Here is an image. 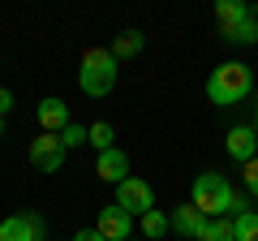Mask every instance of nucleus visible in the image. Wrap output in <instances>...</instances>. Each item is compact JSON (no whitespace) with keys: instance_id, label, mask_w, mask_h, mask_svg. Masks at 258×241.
Returning a JSON list of instances; mask_svg holds the SVG:
<instances>
[{"instance_id":"23","label":"nucleus","mask_w":258,"mask_h":241,"mask_svg":"<svg viewBox=\"0 0 258 241\" xmlns=\"http://www.w3.org/2000/svg\"><path fill=\"white\" fill-rule=\"evenodd\" d=\"M74 241H103V232H99V228H82Z\"/></svg>"},{"instance_id":"10","label":"nucleus","mask_w":258,"mask_h":241,"mask_svg":"<svg viewBox=\"0 0 258 241\" xmlns=\"http://www.w3.org/2000/svg\"><path fill=\"white\" fill-rule=\"evenodd\" d=\"M168 220H172V232H181V237H189V241H198V237H203V228H207V215L198 211L194 203L176 207V211L168 215Z\"/></svg>"},{"instance_id":"12","label":"nucleus","mask_w":258,"mask_h":241,"mask_svg":"<svg viewBox=\"0 0 258 241\" xmlns=\"http://www.w3.org/2000/svg\"><path fill=\"white\" fill-rule=\"evenodd\" d=\"M142 47H147V35H142V30H125V35L112 39V56H116V61H134Z\"/></svg>"},{"instance_id":"16","label":"nucleus","mask_w":258,"mask_h":241,"mask_svg":"<svg viewBox=\"0 0 258 241\" xmlns=\"http://www.w3.org/2000/svg\"><path fill=\"white\" fill-rule=\"evenodd\" d=\"M198 241H237V224H232V215H220V220H207L203 237Z\"/></svg>"},{"instance_id":"19","label":"nucleus","mask_w":258,"mask_h":241,"mask_svg":"<svg viewBox=\"0 0 258 241\" xmlns=\"http://www.w3.org/2000/svg\"><path fill=\"white\" fill-rule=\"evenodd\" d=\"M237 241H258V211H245V215H237Z\"/></svg>"},{"instance_id":"2","label":"nucleus","mask_w":258,"mask_h":241,"mask_svg":"<svg viewBox=\"0 0 258 241\" xmlns=\"http://www.w3.org/2000/svg\"><path fill=\"white\" fill-rule=\"evenodd\" d=\"M249 91H254V74H249V65H241V61H224V65L207 78V99H211L215 108H237V103L249 99Z\"/></svg>"},{"instance_id":"22","label":"nucleus","mask_w":258,"mask_h":241,"mask_svg":"<svg viewBox=\"0 0 258 241\" xmlns=\"http://www.w3.org/2000/svg\"><path fill=\"white\" fill-rule=\"evenodd\" d=\"M9 112H13V95H9V91H0V120L9 116Z\"/></svg>"},{"instance_id":"6","label":"nucleus","mask_w":258,"mask_h":241,"mask_svg":"<svg viewBox=\"0 0 258 241\" xmlns=\"http://www.w3.org/2000/svg\"><path fill=\"white\" fill-rule=\"evenodd\" d=\"M95 228L103 232V241H129V237H134V215L120 211V207L112 203V207H103V211H99Z\"/></svg>"},{"instance_id":"1","label":"nucleus","mask_w":258,"mask_h":241,"mask_svg":"<svg viewBox=\"0 0 258 241\" xmlns=\"http://www.w3.org/2000/svg\"><path fill=\"white\" fill-rule=\"evenodd\" d=\"M116 78H120V61L112 56V47H86L82 52V61H78V91L86 99L112 95Z\"/></svg>"},{"instance_id":"15","label":"nucleus","mask_w":258,"mask_h":241,"mask_svg":"<svg viewBox=\"0 0 258 241\" xmlns=\"http://www.w3.org/2000/svg\"><path fill=\"white\" fill-rule=\"evenodd\" d=\"M138 228H142V237H147V241H159L164 232H172V220H168V215L155 207V211H147V215L138 220Z\"/></svg>"},{"instance_id":"14","label":"nucleus","mask_w":258,"mask_h":241,"mask_svg":"<svg viewBox=\"0 0 258 241\" xmlns=\"http://www.w3.org/2000/svg\"><path fill=\"white\" fill-rule=\"evenodd\" d=\"M224 43H232V47H254V43H258V13H254L249 22H241V26L224 30Z\"/></svg>"},{"instance_id":"24","label":"nucleus","mask_w":258,"mask_h":241,"mask_svg":"<svg viewBox=\"0 0 258 241\" xmlns=\"http://www.w3.org/2000/svg\"><path fill=\"white\" fill-rule=\"evenodd\" d=\"M0 138H5V120H0Z\"/></svg>"},{"instance_id":"8","label":"nucleus","mask_w":258,"mask_h":241,"mask_svg":"<svg viewBox=\"0 0 258 241\" xmlns=\"http://www.w3.org/2000/svg\"><path fill=\"white\" fill-rule=\"evenodd\" d=\"M35 120H39V130H43V134H60L64 125H69V103L56 99V95H47V99H39Z\"/></svg>"},{"instance_id":"11","label":"nucleus","mask_w":258,"mask_h":241,"mask_svg":"<svg viewBox=\"0 0 258 241\" xmlns=\"http://www.w3.org/2000/svg\"><path fill=\"white\" fill-rule=\"evenodd\" d=\"M254 5H245V0H220L215 5V22H220V30H232V26H241V22H249L254 18Z\"/></svg>"},{"instance_id":"21","label":"nucleus","mask_w":258,"mask_h":241,"mask_svg":"<svg viewBox=\"0 0 258 241\" xmlns=\"http://www.w3.org/2000/svg\"><path fill=\"white\" fill-rule=\"evenodd\" d=\"M26 220H30V228H35V241H47V220L39 211H26Z\"/></svg>"},{"instance_id":"4","label":"nucleus","mask_w":258,"mask_h":241,"mask_svg":"<svg viewBox=\"0 0 258 241\" xmlns=\"http://www.w3.org/2000/svg\"><path fill=\"white\" fill-rule=\"evenodd\" d=\"M116 207H120V211H129L134 220H142L147 211H155V190H151L142 176H129V181H120V186H116Z\"/></svg>"},{"instance_id":"9","label":"nucleus","mask_w":258,"mask_h":241,"mask_svg":"<svg viewBox=\"0 0 258 241\" xmlns=\"http://www.w3.org/2000/svg\"><path fill=\"white\" fill-rule=\"evenodd\" d=\"M95 176L99 181H108V186H120V181H129V155L120 147L103 151L99 159H95Z\"/></svg>"},{"instance_id":"17","label":"nucleus","mask_w":258,"mask_h":241,"mask_svg":"<svg viewBox=\"0 0 258 241\" xmlns=\"http://www.w3.org/2000/svg\"><path fill=\"white\" fill-rule=\"evenodd\" d=\"M91 147L99 151V155L116 147V130H112V120H95V125H91Z\"/></svg>"},{"instance_id":"20","label":"nucleus","mask_w":258,"mask_h":241,"mask_svg":"<svg viewBox=\"0 0 258 241\" xmlns=\"http://www.w3.org/2000/svg\"><path fill=\"white\" fill-rule=\"evenodd\" d=\"M241 186H245L249 198H258V155L249 159V164H241Z\"/></svg>"},{"instance_id":"13","label":"nucleus","mask_w":258,"mask_h":241,"mask_svg":"<svg viewBox=\"0 0 258 241\" xmlns=\"http://www.w3.org/2000/svg\"><path fill=\"white\" fill-rule=\"evenodd\" d=\"M0 241H35V228H30L26 211H22V215H9V220H0Z\"/></svg>"},{"instance_id":"5","label":"nucleus","mask_w":258,"mask_h":241,"mask_svg":"<svg viewBox=\"0 0 258 241\" xmlns=\"http://www.w3.org/2000/svg\"><path fill=\"white\" fill-rule=\"evenodd\" d=\"M30 164L39 168V172H60V164H64V142H60V134H43L39 130V138H30Z\"/></svg>"},{"instance_id":"3","label":"nucleus","mask_w":258,"mask_h":241,"mask_svg":"<svg viewBox=\"0 0 258 241\" xmlns=\"http://www.w3.org/2000/svg\"><path fill=\"white\" fill-rule=\"evenodd\" d=\"M232 194L237 190L228 186L224 172H198L194 176V190H189V203L207 215V220H220V215H232Z\"/></svg>"},{"instance_id":"18","label":"nucleus","mask_w":258,"mask_h":241,"mask_svg":"<svg viewBox=\"0 0 258 241\" xmlns=\"http://www.w3.org/2000/svg\"><path fill=\"white\" fill-rule=\"evenodd\" d=\"M60 142H64V151H74V147H82V142H91V125H78V120H69L60 130Z\"/></svg>"},{"instance_id":"25","label":"nucleus","mask_w":258,"mask_h":241,"mask_svg":"<svg viewBox=\"0 0 258 241\" xmlns=\"http://www.w3.org/2000/svg\"><path fill=\"white\" fill-rule=\"evenodd\" d=\"M129 241H134V237H129Z\"/></svg>"},{"instance_id":"7","label":"nucleus","mask_w":258,"mask_h":241,"mask_svg":"<svg viewBox=\"0 0 258 241\" xmlns=\"http://www.w3.org/2000/svg\"><path fill=\"white\" fill-rule=\"evenodd\" d=\"M224 151H228L237 164H249V159L258 155V130L254 125H232L228 138H224Z\"/></svg>"}]
</instances>
